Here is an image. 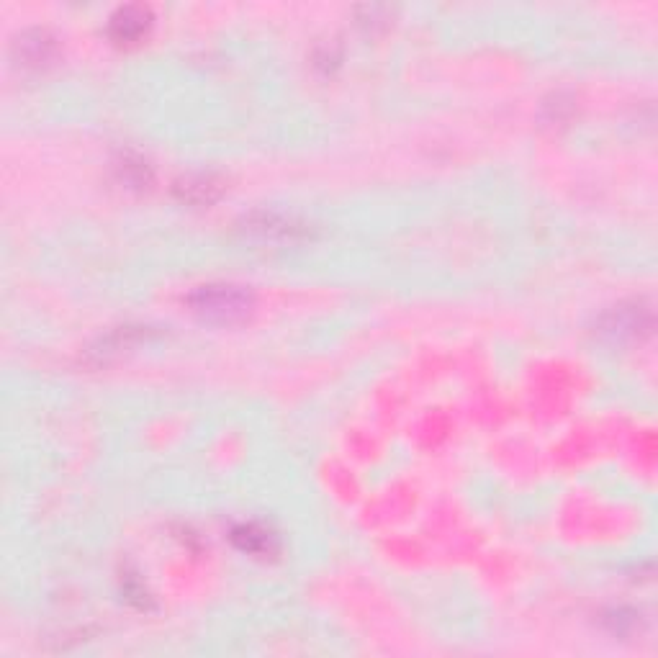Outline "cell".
<instances>
[{
  "mask_svg": "<svg viewBox=\"0 0 658 658\" xmlns=\"http://www.w3.org/2000/svg\"><path fill=\"white\" fill-rule=\"evenodd\" d=\"M186 301L196 317L216 324L242 322L252 309V296L245 288L227 286V283L196 288L193 294H188Z\"/></svg>",
  "mask_w": 658,
  "mask_h": 658,
  "instance_id": "6da1fadb",
  "label": "cell"
},
{
  "mask_svg": "<svg viewBox=\"0 0 658 658\" xmlns=\"http://www.w3.org/2000/svg\"><path fill=\"white\" fill-rule=\"evenodd\" d=\"M651 309L641 304L633 306H615L612 312L605 314L602 324H599V332L612 340H635V337L648 335L651 332Z\"/></svg>",
  "mask_w": 658,
  "mask_h": 658,
  "instance_id": "7a4b0ae2",
  "label": "cell"
},
{
  "mask_svg": "<svg viewBox=\"0 0 658 658\" xmlns=\"http://www.w3.org/2000/svg\"><path fill=\"white\" fill-rule=\"evenodd\" d=\"M247 232H255L268 240H294L299 234H306V227L296 222L294 216H283L276 211H258L250 219H245Z\"/></svg>",
  "mask_w": 658,
  "mask_h": 658,
  "instance_id": "3957f363",
  "label": "cell"
},
{
  "mask_svg": "<svg viewBox=\"0 0 658 658\" xmlns=\"http://www.w3.org/2000/svg\"><path fill=\"white\" fill-rule=\"evenodd\" d=\"M150 11L142 6H126L111 16V24H108V34L114 36L116 42L121 44H132L139 42L147 29H150Z\"/></svg>",
  "mask_w": 658,
  "mask_h": 658,
  "instance_id": "277c9868",
  "label": "cell"
},
{
  "mask_svg": "<svg viewBox=\"0 0 658 658\" xmlns=\"http://www.w3.org/2000/svg\"><path fill=\"white\" fill-rule=\"evenodd\" d=\"M232 540L240 551L250 553V556H265V553L276 551V535L265 530L263 525H240L232 530Z\"/></svg>",
  "mask_w": 658,
  "mask_h": 658,
  "instance_id": "5b68a950",
  "label": "cell"
},
{
  "mask_svg": "<svg viewBox=\"0 0 658 658\" xmlns=\"http://www.w3.org/2000/svg\"><path fill=\"white\" fill-rule=\"evenodd\" d=\"M219 193H222V186H219V180L214 178V175H188V178H183L178 183V196L186 201V204H196V206H204V204H211V201H216L219 198Z\"/></svg>",
  "mask_w": 658,
  "mask_h": 658,
  "instance_id": "8992f818",
  "label": "cell"
},
{
  "mask_svg": "<svg viewBox=\"0 0 658 658\" xmlns=\"http://www.w3.org/2000/svg\"><path fill=\"white\" fill-rule=\"evenodd\" d=\"M16 49H18V57L24 60V65L39 67V65H47V62L52 60V54L57 47H54V39L47 34V31H29V34H24L18 39Z\"/></svg>",
  "mask_w": 658,
  "mask_h": 658,
  "instance_id": "52a82bcc",
  "label": "cell"
}]
</instances>
